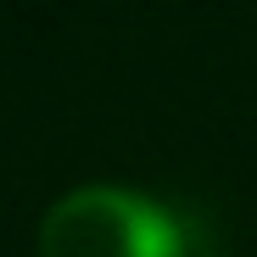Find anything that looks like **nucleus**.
I'll return each instance as SVG.
<instances>
[{"mask_svg":"<svg viewBox=\"0 0 257 257\" xmlns=\"http://www.w3.org/2000/svg\"><path fill=\"white\" fill-rule=\"evenodd\" d=\"M190 224L146 185L84 179L34 224V257H190Z\"/></svg>","mask_w":257,"mask_h":257,"instance_id":"obj_1","label":"nucleus"},{"mask_svg":"<svg viewBox=\"0 0 257 257\" xmlns=\"http://www.w3.org/2000/svg\"><path fill=\"white\" fill-rule=\"evenodd\" d=\"M190 257H229V251H190Z\"/></svg>","mask_w":257,"mask_h":257,"instance_id":"obj_2","label":"nucleus"}]
</instances>
